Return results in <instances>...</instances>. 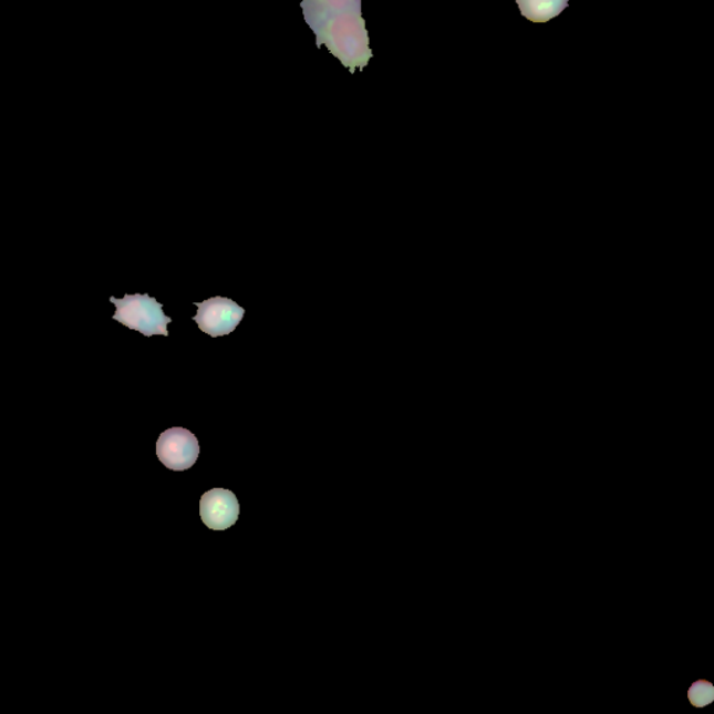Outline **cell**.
<instances>
[{"instance_id": "obj_3", "label": "cell", "mask_w": 714, "mask_h": 714, "mask_svg": "<svg viewBox=\"0 0 714 714\" xmlns=\"http://www.w3.org/2000/svg\"><path fill=\"white\" fill-rule=\"evenodd\" d=\"M200 445L192 432L184 427H172L161 434L157 442V456L166 468L185 472L196 464Z\"/></svg>"}, {"instance_id": "obj_4", "label": "cell", "mask_w": 714, "mask_h": 714, "mask_svg": "<svg viewBox=\"0 0 714 714\" xmlns=\"http://www.w3.org/2000/svg\"><path fill=\"white\" fill-rule=\"evenodd\" d=\"M240 506L234 491L225 488H213L203 494L200 499V517L204 525L211 530L232 528L239 519Z\"/></svg>"}, {"instance_id": "obj_1", "label": "cell", "mask_w": 714, "mask_h": 714, "mask_svg": "<svg viewBox=\"0 0 714 714\" xmlns=\"http://www.w3.org/2000/svg\"><path fill=\"white\" fill-rule=\"evenodd\" d=\"M116 306L114 320L127 329L142 332L144 337H168L170 317L164 313V306L149 294H125L123 299L111 298Z\"/></svg>"}, {"instance_id": "obj_5", "label": "cell", "mask_w": 714, "mask_h": 714, "mask_svg": "<svg viewBox=\"0 0 714 714\" xmlns=\"http://www.w3.org/2000/svg\"><path fill=\"white\" fill-rule=\"evenodd\" d=\"M689 700L696 707L711 705L714 700V686L707 681H696L689 691Z\"/></svg>"}, {"instance_id": "obj_2", "label": "cell", "mask_w": 714, "mask_h": 714, "mask_svg": "<svg viewBox=\"0 0 714 714\" xmlns=\"http://www.w3.org/2000/svg\"><path fill=\"white\" fill-rule=\"evenodd\" d=\"M195 306L198 311L193 321L211 338L232 334L245 315V309L229 298L216 297Z\"/></svg>"}]
</instances>
